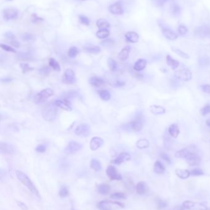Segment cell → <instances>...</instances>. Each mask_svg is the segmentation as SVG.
<instances>
[{"label": "cell", "instance_id": "6da1fadb", "mask_svg": "<svg viewBox=\"0 0 210 210\" xmlns=\"http://www.w3.org/2000/svg\"><path fill=\"white\" fill-rule=\"evenodd\" d=\"M16 174L17 176V179L25 186L28 188V189L33 193L35 196H36L38 198H40V193L37 189V188L35 187V186L33 184L31 179L29 178V177L24 172L17 170L16 171Z\"/></svg>", "mask_w": 210, "mask_h": 210}, {"label": "cell", "instance_id": "7a4b0ae2", "mask_svg": "<svg viewBox=\"0 0 210 210\" xmlns=\"http://www.w3.org/2000/svg\"><path fill=\"white\" fill-rule=\"evenodd\" d=\"M43 116L44 119L46 120H54L57 114V110L56 109V106L54 103L52 104H48L44 108L42 111Z\"/></svg>", "mask_w": 210, "mask_h": 210}, {"label": "cell", "instance_id": "3957f363", "mask_svg": "<svg viewBox=\"0 0 210 210\" xmlns=\"http://www.w3.org/2000/svg\"><path fill=\"white\" fill-rule=\"evenodd\" d=\"M123 208L124 204L119 201L102 200L98 203L97 208L100 210H115L118 208Z\"/></svg>", "mask_w": 210, "mask_h": 210}, {"label": "cell", "instance_id": "277c9868", "mask_svg": "<svg viewBox=\"0 0 210 210\" xmlns=\"http://www.w3.org/2000/svg\"><path fill=\"white\" fill-rule=\"evenodd\" d=\"M53 94L54 92L51 89L47 88L43 89L35 95L34 98V101L35 103L38 104L43 103L45 101H46L49 97H52Z\"/></svg>", "mask_w": 210, "mask_h": 210}, {"label": "cell", "instance_id": "5b68a950", "mask_svg": "<svg viewBox=\"0 0 210 210\" xmlns=\"http://www.w3.org/2000/svg\"><path fill=\"white\" fill-rule=\"evenodd\" d=\"M182 206L187 209L190 210H208L209 208L204 204L194 202L190 200H186L183 202Z\"/></svg>", "mask_w": 210, "mask_h": 210}, {"label": "cell", "instance_id": "8992f818", "mask_svg": "<svg viewBox=\"0 0 210 210\" xmlns=\"http://www.w3.org/2000/svg\"><path fill=\"white\" fill-rule=\"evenodd\" d=\"M174 76L180 80L184 81H189L192 79V74L189 69L186 68L177 70L174 73Z\"/></svg>", "mask_w": 210, "mask_h": 210}, {"label": "cell", "instance_id": "52a82bcc", "mask_svg": "<svg viewBox=\"0 0 210 210\" xmlns=\"http://www.w3.org/2000/svg\"><path fill=\"white\" fill-rule=\"evenodd\" d=\"M91 128L90 126L85 123L80 124L75 129V133L77 136L80 137H87L90 134Z\"/></svg>", "mask_w": 210, "mask_h": 210}, {"label": "cell", "instance_id": "ba28073f", "mask_svg": "<svg viewBox=\"0 0 210 210\" xmlns=\"http://www.w3.org/2000/svg\"><path fill=\"white\" fill-rule=\"evenodd\" d=\"M77 79L75 72L72 69H67L62 78V82L67 84H72L76 83Z\"/></svg>", "mask_w": 210, "mask_h": 210}, {"label": "cell", "instance_id": "9c48e42d", "mask_svg": "<svg viewBox=\"0 0 210 210\" xmlns=\"http://www.w3.org/2000/svg\"><path fill=\"white\" fill-rule=\"evenodd\" d=\"M82 148V145L75 142L72 141L70 142L67 146L65 147L64 149V153L68 155V154H73L76 153L77 151H80Z\"/></svg>", "mask_w": 210, "mask_h": 210}, {"label": "cell", "instance_id": "30bf717a", "mask_svg": "<svg viewBox=\"0 0 210 210\" xmlns=\"http://www.w3.org/2000/svg\"><path fill=\"white\" fill-rule=\"evenodd\" d=\"M142 116H139L137 117L136 119L131 122L128 126L130 129L134 131H141L143 128V120L141 117Z\"/></svg>", "mask_w": 210, "mask_h": 210}, {"label": "cell", "instance_id": "8fae6325", "mask_svg": "<svg viewBox=\"0 0 210 210\" xmlns=\"http://www.w3.org/2000/svg\"><path fill=\"white\" fill-rule=\"evenodd\" d=\"M106 174L109 179L112 181H120L122 179L121 175L118 172L116 168L112 165L108 166L106 170Z\"/></svg>", "mask_w": 210, "mask_h": 210}, {"label": "cell", "instance_id": "7c38bea8", "mask_svg": "<svg viewBox=\"0 0 210 210\" xmlns=\"http://www.w3.org/2000/svg\"><path fill=\"white\" fill-rule=\"evenodd\" d=\"M0 149L2 154H14L17 153V149L14 145L8 144L6 143H1L0 145Z\"/></svg>", "mask_w": 210, "mask_h": 210}, {"label": "cell", "instance_id": "4fadbf2b", "mask_svg": "<svg viewBox=\"0 0 210 210\" xmlns=\"http://www.w3.org/2000/svg\"><path fill=\"white\" fill-rule=\"evenodd\" d=\"M187 164L190 166H197L201 162L200 157L195 153H191L186 159Z\"/></svg>", "mask_w": 210, "mask_h": 210}, {"label": "cell", "instance_id": "5bb4252c", "mask_svg": "<svg viewBox=\"0 0 210 210\" xmlns=\"http://www.w3.org/2000/svg\"><path fill=\"white\" fill-rule=\"evenodd\" d=\"M18 16V11L14 8H8L4 11V18L6 20L16 19Z\"/></svg>", "mask_w": 210, "mask_h": 210}, {"label": "cell", "instance_id": "9a60e30c", "mask_svg": "<svg viewBox=\"0 0 210 210\" xmlns=\"http://www.w3.org/2000/svg\"><path fill=\"white\" fill-rule=\"evenodd\" d=\"M104 144V140L99 137L95 136L93 138L90 142V149L92 151H96L101 148Z\"/></svg>", "mask_w": 210, "mask_h": 210}, {"label": "cell", "instance_id": "2e32d148", "mask_svg": "<svg viewBox=\"0 0 210 210\" xmlns=\"http://www.w3.org/2000/svg\"><path fill=\"white\" fill-rule=\"evenodd\" d=\"M131 159V156L129 154L126 153H122L119 156L112 161V163L116 165H120L123 162L128 161Z\"/></svg>", "mask_w": 210, "mask_h": 210}, {"label": "cell", "instance_id": "e0dca14e", "mask_svg": "<svg viewBox=\"0 0 210 210\" xmlns=\"http://www.w3.org/2000/svg\"><path fill=\"white\" fill-rule=\"evenodd\" d=\"M162 31L165 37L170 41H174L178 38V35L170 28H162Z\"/></svg>", "mask_w": 210, "mask_h": 210}, {"label": "cell", "instance_id": "ac0fdd59", "mask_svg": "<svg viewBox=\"0 0 210 210\" xmlns=\"http://www.w3.org/2000/svg\"><path fill=\"white\" fill-rule=\"evenodd\" d=\"M136 192L138 194L144 195L149 191V187L148 184L146 182L141 181L137 184L136 187Z\"/></svg>", "mask_w": 210, "mask_h": 210}, {"label": "cell", "instance_id": "d6986e66", "mask_svg": "<svg viewBox=\"0 0 210 210\" xmlns=\"http://www.w3.org/2000/svg\"><path fill=\"white\" fill-rule=\"evenodd\" d=\"M55 105L57 107H59L63 110L71 111L72 110V107L70 105V103L67 100H57L54 102Z\"/></svg>", "mask_w": 210, "mask_h": 210}, {"label": "cell", "instance_id": "ffe728a7", "mask_svg": "<svg viewBox=\"0 0 210 210\" xmlns=\"http://www.w3.org/2000/svg\"><path fill=\"white\" fill-rule=\"evenodd\" d=\"M109 11L112 14L116 15H121L124 12L121 5L119 3H116L110 5L109 7Z\"/></svg>", "mask_w": 210, "mask_h": 210}, {"label": "cell", "instance_id": "44dd1931", "mask_svg": "<svg viewBox=\"0 0 210 210\" xmlns=\"http://www.w3.org/2000/svg\"><path fill=\"white\" fill-rule=\"evenodd\" d=\"M195 153V151H192V149H182L178 151H177L174 156L176 158H181V159H186L191 153Z\"/></svg>", "mask_w": 210, "mask_h": 210}, {"label": "cell", "instance_id": "7402d4cb", "mask_svg": "<svg viewBox=\"0 0 210 210\" xmlns=\"http://www.w3.org/2000/svg\"><path fill=\"white\" fill-rule=\"evenodd\" d=\"M125 38L126 40L131 43H136L139 41V36L134 31H128L125 34Z\"/></svg>", "mask_w": 210, "mask_h": 210}, {"label": "cell", "instance_id": "603a6c76", "mask_svg": "<svg viewBox=\"0 0 210 210\" xmlns=\"http://www.w3.org/2000/svg\"><path fill=\"white\" fill-rule=\"evenodd\" d=\"M147 61L145 59L141 58L136 61V62L134 64V69L136 72L142 71L146 67Z\"/></svg>", "mask_w": 210, "mask_h": 210}, {"label": "cell", "instance_id": "cb8c5ba5", "mask_svg": "<svg viewBox=\"0 0 210 210\" xmlns=\"http://www.w3.org/2000/svg\"><path fill=\"white\" fill-rule=\"evenodd\" d=\"M130 50H131V48L129 46H128L124 47L123 49H122V50L118 53V59L122 61L126 60L129 57Z\"/></svg>", "mask_w": 210, "mask_h": 210}, {"label": "cell", "instance_id": "d4e9b609", "mask_svg": "<svg viewBox=\"0 0 210 210\" xmlns=\"http://www.w3.org/2000/svg\"><path fill=\"white\" fill-rule=\"evenodd\" d=\"M90 84L94 87H99L102 86L105 84V81L101 78H99L97 76H92L89 79Z\"/></svg>", "mask_w": 210, "mask_h": 210}, {"label": "cell", "instance_id": "484cf974", "mask_svg": "<svg viewBox=\"0 0 210 210\" xmlns=\"http://www.w3.org/2000/svg\"><path fill=\"white\" fill-rule=\"evenodd\" d=\"M166 62L168 66L171 68L173 70L177 69L179 66V61L173 59L170 55H167L166 57Z\"/></svg>", "mask_w": 210, "mask_h": 210}, {"label": "cell", "instance_id": "4316f807", "mask_svg": "<svg viewBox=\"0 0 210 210\" xmlns=\"http://www.w3.org/2000/svg\"><path fill=\"white\" fill-rule=\"evenodd\" d=\"M150 109H151V112L154 115L163 114L166 112V109L163 107L161 106H158V105H153L151 106Z\"/></svg>", "mask_w": 210, "mask_h": 210}, {"label": "cell", "instance_id": "83f0119b", "mask_svg": "<svg viewBox=\"0 0 210 210\" xmlns=\"http://www.w3.org/2000/svg\"><path fill=\"white\" fill-rule=\"evenodd\" d=\"M154 170L155 173L158 175H162L165 172L166 168L161 162L157 160L154 164Z\"/></svg>", "mask_w": 210, "mask_h": 210}, {"label": "cell", "instance_id": "f1b7e54d", "mask_svg": "<svg viewBox=\"0 0 210 210\" xmlns=\"http://www.w3.org/2000/svg\"><path fill=\"white\" fill-rule=\"evenodd\" d=\"M168 132L173 138H177L180 133V130L178 125L176 123L171 124L168 128Z\"/></svg>", "mask_w": 210, "mask_h": 210}, {"label": "cell", "instance_id": "f546056e", "mask_svg": "<svg viewBox=\"0 0 210 210\" xmlns=\"http://www.w3.org/2000/svg\"><path fill=\"white\" fill-rule=\"evenodd\" d=\"M6 39L8 40V41L10 42V44L16 47H19L20 46V44L19 42L17 41V40L16 38V36L11 32L9 33H6Z\"/></svg>", "mask_w": 210, "mask_h": 210}, {"label": "cell", "instance_id": "4dcf8cb0", "mask_svg": "<svg viewBox=\"0 0 210 210\" xmlns=\"http://www.w3.org/2000/svg\"><path fill=\"white\" fill-rule=\"evenodd\" d=\"M175 173L179 178L182 179H187L190 176V171H189L188 170L176 169L175 171Z\"/></svg>", "mask_w": 210, "mask_h": 210}, {"label": "cell", "instance_id": "1f68e13d", "mask_svg": "<svg viewBox=\"0 0 210 210\" xmlns=\"http://www.w3.org/2000/svg\"><path fill=\"white\" fill-rule=\"evenodd\" d=\"M149 142L147 139H141L138 140L136 143V146L140 149L147 148L149 147Z\"/></svg>", "mask_w": 210, "mask_h": 210}, {"label": "cell", "instance_id": "d6a6232c", "mask_svg": "<svg viewBox=\"0 0 210 210\" xmlns=\"http://www.w3.org/2000/svg\"><path fill=\"white\" fill-rule=\"evenodd\" d=\"M97 27L101 29L108 30L110 28V24L104 19H100L97 21Z\"/></svg>", "mask_w": 210, "mask_h": 210}, {"label": "cell", "instance_id": "836d02e7", "mask_svg": "<svg viewBox=\"0 0 210 210\" xmlns=\"http://www.w3.org/2000/svg\"><path fill=\"white\" fill-rule=\"evenodd\" d=\"M90 167L96 171H99L102 169V165L97 159H92L90 163Z\"/></svg>", "mask_w": 210, "mask_h": 210}, {"label": "cell", "instance_id": "e575fe53", "mask_svg": "<svg viewBox=\"0 0 210 210\" xmlns=\"http://www.w3.org/2000/svg\"><path fill=\"white\" fill-rule=\"evenodd\" d=\"M99 94V95L100 98L104 100V101H108L110 99L111 95L110 92H109L107 90H99L97 92Z\"/></svg>", "mask_w": 210, "mask_h": 210}, {"label": "cell", "instance_id": "d590c367", "mask_svg": "<svg viewBox=\"0 0 210 210\" xmlns=\"http://www.w3.org/2000/svg\"><path fill=\"white\" fill-rule=\"evenodd\" d=\"M49 65L51 66L53 69H54L56 72H60V66L59 63L56 61L54 58H51L49 60Z\"/></svg>", "mask_w": 210, "mask_h": 210}, {"label": "cell", "instance_id": "8d00e7d4", "mask_svg": "<svg viewBox=\"0 0 210 210\" xmlns=\"http://www.w3.org/2000/svg\"><path fill=\"white\" fill-rule=\"evenodd\" d=\"M110 35V31L107 29H101L97 31L96 36L99 39H105Z\"/></svg>", "mask_w": 210, "mask_h": 210}, {"label": "cell", "instance_id": "74e56055", "mask_svg": "<svg viewBox=\"0 0 210 210\" xmlns=\"http://www.w3.org/2000/svg\"><path fill=\"white\" fill-rule=\"evenodd\" d=\"M171 50H172L174 53H176L177 55H178L179 56H180L181 57H182V58H183L188 59V58H190V56H189L187 53H185V52H183L182 50H180V49H178V48H176V47H171Z\"/></svg>", "mask_w": 210, "mask_h": 210}, {"label": "cell", "instance_id": "f35d334b", "mask_svg": "<svg viewBox=\"0 0 210 210\" xmlns=\"http://www.w3.org/2000/svg\"><path fill=\"white\" fill-rule=\"evenodd\" d=\"M98 190L101 194H107L110 190V187L107 184H101L98 187Z\"/></svg>", "mask_w": 210, "mask_h": 210}, {"label": "cell", "instance_id": "ab89813d", "mask_svg": "<svg viewBox=\"0 0 210 210\" xmlns=\"http://www.w3.org/2000/svg\"><path fill=\"white\" fill-rule=\"evenodd\" d=\"M85 50L90 53H94V54H96L98 53L101 52V48L99 46H88V47H86L85 48Z\"/></svg>", "mask_w": 210, "mask_h": 210}, {"label": "cell", "instance_id": "60d3db41", "mask_svg": "<svg viewBox=\"0 0 210 210\" xmlns=\"http://www.w3.org/2000/svg\"><path fill=\"white\" fill-rule=\"evenodd\" d=\"M79 52V50L78 49H77V47H75V46H73V47H71V48L69 49V50H68V56L69 57H71V58H74L75 57L78 53Z\"/></svg>", "mask_w": 210, "mask_h": 210}, {"label": "cell", "instance_id": "b9f144b4", "mask_svg": "<svg viewBox=\"0 0 210 210\" xmlns=\"http://www.w3.org/2000/svg\"><path fill=\"white\" fill-rule=\"evenodd\" d=\"M39 73L43 76H49L51 73V69L48 66H43L39 69Z\"/></svg>", "mask_w": 210, "mask_h": 210}, {"label": "cell", "instance_id": "7bdbcfd3", "mask_svg": "<svg viewBox=\"0 0 210 210\" xmlns=\"http://www.w3.org/2000/svg\"><path fill=\"white\" fill-rule=\"evenodd\" d=\"M108 64L110 69L112 72H115L117 69L116 62L112 58H109L108 60Z\"/></svg>", "mask_w": 210, "mask_h": 210}, {"label": "cell", "instance_id": "ee69618b", "mask_svg": "<svg viewBox=\"0 0 210 210\" xmlns=\"http://www.w3.org/2000/svg\"><path fill=\"white\" fill-rule=\"evenodd\" d=\"M110 198L113 200H120V199H124L126 198L125 194L122 192H116L111 195Z\"/></svg>", "mask_w": 210, "mask_h": 210}, {"label": "cell", "instance_id": "f6af8a7d", "mask_svg": "<svg viewBox=\"0 0 210 210\" xmlns=\"http://www.w3.org/2000/svg\"><path fill=\"white\" fill-rule=\"evenodd\" d=\"M171 13L174 15H178L181 13V8L178 4H173L171 6Z\"/></svg>", "mask_w": 210, "mask_h": 210}, {"label": "cell", "instance_id": "bcb514c9", "mask_svg": "<svg viewBox=\"0 0 210 210\" xmlns=\"http://www.w3.org/2000/svg\"><path fill=\"white\" fill-rule=\"evenodd\" d=\"M79 20H80V22L83 25L88 26L90 24V19L86 16L80 15L79 16Z\"/></svg>", "mask_w": 210, "mask_h": 210}, {"label": "cell", "instance_id": "7dc6e473", "mask_svg": "<svg viewBox=\"0 0 210 210\" xmlns=\"http://www.w3.org/2000/svg\"><path fill=\"white\" fill-rule=\"evenodd\" d=\"M59 195L60 197H62V198H64V197H66L67 196H68V190L67 187L65 186H62L60 189Z\"/></svg>", "mask_w": 210, "mask_h": 210}, {"label": "cell", "instance_id": "c3c4849f", "mask_svg": "<svg viewBox=\"0 0 210 210\" xmlns=\"http://www.w3.org/2000/svg\"><path fill=\"white\" fill-rule=\"evenodd\" d=\"M178 32H179V34L181 36H183V35H185L188 32V28L185 25L181 24V25H180L179 26Z\"/></svg>", "mask_w": 210, "mask_h": 210}, {"label": "cell", "instance_id": "681fc988", "mask_svg": "<svg viewBox=\"0 0 210 210\" xmlns=\"http://www.w3.org/2000/svg\"><path fill=\"white\" fill-rule=\"evenodd\" d=\"M200 113L203 116H206L208 114H210V105H208L202 108L200 110Z\"/></svg>", "mask_w": 210, "mask_h": 210}, {"label": "cell", "instance_id": "f907efd6", "mask_svg": "<svg viewBox=\"0 0 210 210\" xmlns=\"http://www.w3.org/2000/svg\"><path fill=\"white\" fill-rule=\"evenodd\" d=\"M157 206L159 209H162L164 208H166L168 203L165 200H158L157 201Z\"/></svg>", "mask_w": 210, "mask_h": 210}, {"label": "cell", "instance_id": "816d5d0a", "mask_svg": "<svg viewBox=\"0 0 210 210\" xmlns=\"http://www.w3.org/2000/svg\"><path fill=\"white\" fill-rule=\"evenodd\" d=\"M1 47L2 49H3V50L7 51V52H13V53H16V50L13 48L12 47L8 46L6 44H1Z\"/></svg>", "mask_w": 210, "mask_h": 210}, {"label": "cell", "instance_id": "f5cc1de1", "mask_svg": "<svg viewBox=\"0 0 210 210\" xmlns=\"http://www.w3.org/2000/svg\"><path fill=\"white\" fill-rule=\"evenodd\" d=\"M203 174V171L200 168H195L190 171V175L192 176H201Z\"/></svg>", "mask_w": 210, "mask_h": 210}, {"label": "cell", "instance_id": "db71d44e", "mask_svg": "<svg viewBox=\"0 0 210 210\" xmlns=\"http://www.w3.org/2000/svg\"><path fill=\"white\" fill-rule=\"evenodd\" d=\"M160 157L163 159V160H164L165 162H166L168 164H171V159H170V157H169V156L167 154H166V153H163V152H162V153H160Z\"/></svg>", "mask_w": 210, "mask_h": 210}, {"label": "cell", "instance_id": "11a10c76", "mask_svg": "<svg viewBox=\"0 0 210 210\" xmlns=\"http://www.w3.org/2000/svg\"><path fill=\"white\" fill-rule=\"evenodd\" d=\"M200 88L202 90L203 92H204V93L210 94V85L209 84H202L200 86Z\"/></svg>", "mask_w": 210, "mask_h": 210}, {"label": "cell", "instance_id": "9f6ffc18", "mask_svg": "<svg viewBox=\"0 0 210 210\" xmlns=\"http://www.w3.org/2000/svg\"><path fill=\"white\" fill-rule=\"evenodd\" d=\"M21 67L22 69V72L23 73H25L26 72L30 71L31 69H33V68H30L28 64L27 63H21Z\"/></svg>", "mask_w": 210, "mask_h": 210}, {"label": "cell", "instance_id": "6f0895ef", "mask_svg": "<svg viewBox=\"0 0 210 210\" xmlns=\"http://www.w3.org/2000/svg\"><path fill=\"white\" fill-rule=\"evenodd\" d=\"M22 40L25 41H30L33 39V36L32 34L30 33H24L21 36Z\"/></svg>", "mask_w": 210, "mask_h": 210}, {"label": "cell", "instance_id": "680465c9", "mask_svg": "<svg viewBox=\"0 0 210 210\" xmlns=\"http://www.w3.org/2000/svg\"><path fill=\"white\" fill-rule=\"evenodd\" d=\"M36 151L38 152V153H44L46 150V148L45 146L44 145H38L37 147L35 149Z\"/></svg>", "mask_w": 210, "mask_h": 210}, {"label": "cell", "instance_id": "91938a15", "mask_svg": "<svg viewBox=\"0 0 210 210\" xmlns=\"http://www.w3.org/2000/svg\"><path fill=\"white\" fill-rule=\"evenodd\" d=\"M168 1H170V0H156L155 5L157 7L160 8V7H162L164 5V4L168 2Z\"/></svg>", "mask_w": 210, "mask_h": 210}, {"label": "cell", "instance_id": "94428289", "mask_svg": "<svg viewBox=\"0 0 210 210\" xmlns=\"http://www.w3.org/2000/svg\"><path fill=\"white\" fill-rule=\"evenodd\" d=\"M16 203H17V206L22 210H28L29 209V208L28 206L25 204L23 202L21 201H16Z\"/></svg>", "mask_w": 210, "mask_h": 210}, {"label": "cell", "instance_id": "6125c7cd", "mask_svg": "<svg viewBox=\"0 0 210 210\" xmlns=\"http://www.w3.org/2000/svg\"><path fill=\"white\" fill-rule=\"evenodd\" d=\"M124 84H125V83H124V82H121V81H118L116 83L115 86H116V87H121V86H123Z\"/></svg>", "mask_w": 210, "mask_h": 210}, {"label": "cell", "instance_id": "be15d7a7", "mask_svg": "<svg viewBox=\"0 0 210 210\" xmlns=\"http://www.w3.org/2000/svg\"><path fill=\"white\" fill-rule=\"evenodd\" d=\"M206 125H207L208 127H210V118L208 119L206 121Z\"/></svg>", "mask_w": 210, "mask_h": 210}, {"label": "cell", "instance_id": "e7e4bbea", "mask_svg": "<svg viewBox=\"0 0 210 210\" xmlns=\"http://www.w3.org/2000/svg\"><path fill=\"white\" fill-rule=\"evenodd\" d=\"M184 207V206H183ZM184 208H181L179 209H178V210H185Z\"/></svg>", "mask_w": 210, "mask_h": 210}, {"label": "cell", "instance_id": "03108f58", "mask_svg": "<svg viewBox=\"0 0 210 210\" xmlns=\"http://www.w3.org/2000/svg\"><path fill=\"white\" fill-rule=\"evenodd\" d=\"M82 1H86V0H82Z\"/></svg>", "mask_w": 210, "mask_h": 210}, {"label": "cell", "instance_id": "003e7915", "mask_svg": "<svg viewBox=\"0 0 210 210\" xmlns=\"http://www.w3.org/2000/svg\"><path fill=\"white\" fill-rule=\"evenodd\" d=\"M10 1H11V0H10Z\"/></svg>", "mask_w": 210, "mask_h": 210}]
</instances>
